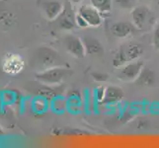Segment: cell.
<instances>
[{
    "label": "cell",
    "instance_id": "obj_1",
    "mask_svg": "<svg viewBox=\"0 0 159 148\" xmlns=\"http://www.w3.org/2000/svg\"><path fill=\"white\" fill-rule=\"evenodd\" d=\"M143 53V47L139 43H125L119 48L113 58V65L115 68H120L130 61L139 59Z\"/></svg>",
    "mask_w": 159,
    "mask_h": 148
},
{
    "label": "cell",
    "instance_id": "obj_2",
    "mask_svg": "<svg viewBox=\"0 0 159 148\" xmlns=\"http://www.w3.org/2000/svg\"><path fill=\"white\" fill-rule=\"evenodd\" d=\"M71 74H72V71L70 69L62 66V65H57V66H52L43 70L41 72H38L36 74V79L48 86L58 85L62 83V81H64Z\"/></svg>",
    "mask_w": 159,
    "mask_h": 148
},
{
    "label": "cell",
    "instance_id": "obj_3",
    "mask_svg": "<svg viewBox=\"0 0 159 148\" xmlns=\"http://www.w3.org/2000/svg\"><path fill=\"white\" fill-rule=\"evenodd\" d=\"M133 24L138 30H147L152 24L153 15L150 9L146 6H135L130 12Z\"/></svg>",
    "mask_w": 159,
    "mask_h": 148
},
{
    "label": "cell",
    "instance_id": "obj_4",
    "mask_svg": "<svg viewBox=\"0 0 159 148\" xmlns=\"http://www.w3.org/2000/svg\"><path fill=\"white\" fill-rule=\"evenodd\" d=\"M143 67V61L136 59L118 68L116 76L118 79L123 82H134L138 79Z\"/></svg>",
    "mask_w": 159,
    "mask_h": 148
},
{
    "label": "cell",
    "instance_id": "obj_5",
    "mask_svg": "<svg viewBox=\"0 0 159 148\" xmlns=\"http://www.w3.org/2000/svg\"><path fill=\"white\" fill-rule=\"evenodd\" d=\"M35 59L37 64L45 69L61 65L59 54L50 47H40L35 54Z\"/></svg>",
    "mask_w": 159,
    "mask_h": 148
},
{
    "label": "cell",
    "instance_id": "obj_6",
    "mask_svg": "<svg viewBox=\"0 0 159 148\" xmlns=\"http://www.w3.org/2000/svg\"><path fill=\"white\" fill-rule=\"evenodd\" d=\"M3 72L9 75H17L25 68V60L20 54L10 52L5 54L1 61Z\"/></svg>",
    "mask_w": 159,
    "mask_h": 148
},
{
    "label": "cell",
    "instance_id": "obj_7",
    "mask_svg": "<svg viewBox=\"0 0 159 148\" xmlns=\"http://www.w3.org/2000/svg\"><path fill=\"white\" fill-rule=\"evenodd\" d=\"M38 6L50 21L58 19L64 10V5L60 0H38Z\"/></svg>",
    "mask_w": 159,
    "mask_h": 148
},
{
    "label": "cell",
    "instance_id": "obj_8",
    "mask_svg": "<svg viewBox=\"0 0 159 148\" xmlns=\"http://www.w3.org/2000/svg\"><path fill=\"white\" fill-rule=\"evenodd\" d=\"M78 13L85 19L89 27L92 28H98L103 24L104 16L92 5H81L78 9Z\"/></svg>",
    "mask_w": 159,
    "mask_h": 148
},
{
    "label": "cell",
    "instance_id": "obj_9",
    "mask_svg": "<svg viewBox=\"0 0 159 148\" xmlns=\"http://www.w3.org/2000/svg\"><path fill=\"white\" fill-rule=\"evenodd\" d=\"M63 46L71 56L76 58H83L86 56L83 41L78 37L73 35L65 36L63 39Z\"/></svg>",
    "mask_w": 159,
    "mask_h": 148
},
{
    "label": "cell",
    "instance_id": "obj_10",
    "mask_svg": "<svg viewBox=\"0 0 159 148\" xmlns=\"http://www.w3.org/2000/svg\"><path fill=\"white\" fill-rule=\"evenodd\" d=\"M136 28L134 26L133 23L129 22H116L113 23L110 31H111L112 35L119 39H125L130 36H133L135 33Z\"/></svg>",
    "mask_w": 159,
    "mask_h": 148
},
{
    "label": "cell",
    "instance_id": "obj_11",
    "mask_svg": "<svg viewBox=\"0 0 159 148\" xmlns=\"http://www.w3.org/2000/svg\"><path fill=\"white\" fill-rule=\"evenodd\" d=\"M124 91L123 89L119 86L116 85H111L106 87L105 90V97L102 102L103 105L107 106H112L116 105V104L120 103L124 99Z\"/></svg>",
    "mask_w": 159,
    "mask_h": 148
},
{
    "label": "cell",
    "instance_id": "obj_12",
    "mask_svg": "<svg viewBox=\"0 0 159 148\" xmlns=\"http://www.w3.org/2000/svg\"><path fill=\"white\" fill-rule=\"evenodd\" d=\"M83 43L85 47L86 56H100L104 52V47L101 43V42L93 37H84Z\"/></svg>",
    "mask_w": 159,
    "mask_h": 148
},
{
    "label": "cell",
    "instance_id": "obj_13",
    "mask_svg": "<svg viewBox=\"0 0 159 148\" xmlns=\"http://www.w3.org/2000/svg\"><path fill=\"white\" fill-rule=\"evenodd\" d=\"M156 81V76L155 72L150 68L143 67L141 70V72L139 73L138 79L135 80L136 84L143 88H149L154 85Z\"/></svg>",
    "mask_w": 159,
    "mask_h": 148
},
{
    "label": "cell",
    "instance_id": "obj_14",
    "mask_svg": "<svg viewBox=\"0 0 159 148\" xmlns=\"http://www.w3.org/2000/svg\"><path fill=\"white\" fill-rule=\"evenodd\" d=\"M90 4L94 6L100 13L105 16L109 15L112 11V4L113 0H89Z\"/></svg>",
    "mask_w": 159,
    "mask_h": 148
},
{
    "label": "cell",
    "instance_id": "obj_15",
    "mask_svg": "<svg viewBox=\"0 0 159 148\" xmlns=\"http://www.w3.org/2000/svg\"><path fill=\"white\" fill-rule=\"evenodd\" d=\"M59 20H58V23H59V27L63 30H72L74 27L76 26L75 24V18L72 17L70 14H68L66 12V10H64L63 12L61 13V15L59 16Z\"/></svg>",
    "mask_w": 159,
    "mask_h": 148
},
{
    "label": "cell",
    "instance_id": "obj_16",
    "mask_svg": "<svg viewBox=\"0 0 159 148\" xmlns=\"http://www.w3.org/2000/svg\"><path fill=\"white\" fill-rule=\"evenodd\" d=\"M113 2L120 9L131 11L136 6L138 0H113Z\"/></svg>",
    "mask_w": 159,
    "mask_h": 148
},
{
    "label": "cell",
    "instance_id": "obj_17",
    "mask_svg": "<svg viewBox=\"0 0 159 148\" xmlns=\"http://www.w3.org/2000/svg\"><path fill=\"white\" fill-rule=\"evenodd\" d=\"M0 21H1V23H3L4 25H11L14 21V16L10 12L3 11V12L0 14Z\"/></svg>",
    "mask_w": 159,
    "mask_h": 148
},
{
    "label": "cell",
    "instance_id": "obj_18",
    "mask_svg": "<svg viewBox=\"0 0 159 148\" xmlns=\"http://www.w3.org/2000/svg\"><path fill=\"white\" fill-rule=\"evenodd\" d=\"M91 77L97 82H106L109 78V75L103 72H99V71H94L91 73Z\"/></svg>",
    "mask_w": 159,
    "mask_h": 148
},
{
    "label": "cell",
    "instance_id": "obj_19",
    "mask_svg": "<svg viewBox=\"0 0 159 148\" xmlns=\"http://www.w3.org/2000/svg\"><path fill=\"white\" fill-rule=\"evenodd\" d=\"M74 18H75V24L77 27L81 29H85V28H88V24H87V22L85 21V19L82 17V16L77 12L75 15H74Z\"/></svg>",
    "mask_w": 159,
    "mask_h": 148
},
{
    "label": "cell",
    "instance_id": "obj_20",
    "mask_svg": "<svg viewBox=\"0 0 159 148\" xmlns=\"http://www.w3.org/2000/svg\"><path fill=\"white\" fill-rule=\"evenodd\" d=\"M105 90H106V87H103V86H100L98 87L95 91V97H96V100L101 103L103 102L104 100V97H105Z\"/></svg>",
    "mask_w": 159,
    "mask_h": 148
},
{
    "label": "cell",
    "instance_id": "obj_21",
    "mask_svg": "<svg viewBox=\"0 0 159 148\" xmlns=\"http://www.w3.org/2000/svg\"><path fill=\"white\" fill-rule=\"evenodd\" d=\"M152 43H153V47H154V48L157 49V51H159V24L156 26L154 33H153Z\"/></svg>",
    "mask_w": 159,
    "mask_h": 148
},
{
    "label": "cell",
    "instance_id": "obj_22",
    "mask_svg": "<svg viewBox=\"0 0 159 148\" xmlns=\"http://www.w3.org/2000/svg\"><path fill=\"white\" fill-rule=\"evenodd\" d=\"M69 1L72 4H79L82 1V0H69Z\"/></svg>",
    "mask_w": 159,
    "mask_h": 148
}]
</instances>
